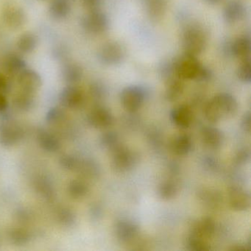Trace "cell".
Listing matches in <instances>:
<instances>
[{
	"instance_id": "6da1fadb",
	"label": "cell",
	"mask_w": 251,
	"mask_h": 251,
	"mask_svg": "<svg viewBox=\"0 0 251 251\" xmlns=\"http://www.w3.org/2000/svg\"><path fill=\"white\" fill-rule=\"evenodd\" d=\"M173 61L175 74L181 80L205 83L213 77L212 71L202 65L195 55L183 52Z\"/></svg>"
},
{
	"instance_id": "7a4b0ae2",
	"label": "cell",
	"mask_w": 251,
	"mask_h": 251,
	"mask_svg": "<svg viewBox=\"0 0 251 251\" xmlns=\"http://www.w3.org/2000/svg\"><path fill=\"white\" fill-rule=\"evenodd\" d=\"M238 102L233 95L221 93L208 101L204 108V114L208 121L218 123L223 119L229 118L236 114Z\"/></svg>"
},
{
	"instance_id": "3957f363",
	"label": "cell",
	"mask_w": 251,
	"mask_h": 251,
	"mask_svg": "<svg viewBox=\"0 0 251 251\" xmlns=\"http://www.w3.org/2000/svg\"><path fill=\"white\" fill-rule=\"evenodd\" d=\"M208 45L206 30L200 25L188 26L182 35V47L185 53L195 55L202 53Z\"/></svg>"
},
{
	"instance_id": "277c9868",
	"label": "cell",
	"mask_w": 251,
	"mask_h": 251,
	"mask_svg": "<svg viewBox=\"0 0 251 251\" xmlns=\"http://www.w3.org/2000/svg\"><path fill=\"white\" fill-rule=\"evenodd\" d=\"M111 152V167L117 173H127L133 170L138 164L139 156L136 152L123 145H120Z\"/></svg>"
},
{
	"instance_id": "5b68a950",
	"label": "cell",
	"mask_w": 251,
	"mask_h": 251,
	"mask_svg": "<svg viewBox=\"0 0 251 251\" xmlns=\"http://www.w3.org/2000/svg\"><path fill=\"white\" fill-rule=\"evenodd\" d=\"M98 56L102 64L107 66L119 65L126 58V48L117 41H109L100 47Z\"/></svg>"
},
{
	"instance_id": "8992f818",
	"label": "cell",
	"mask_w": 251,
	"mask_h": 251,
	"mask_svg": "<svg viewBox=\"0 0 251 251\" xmlns=\"http://www.w3.org/2000/svg\"><path fill=\"white\" fill-rule=\"evenodd\" d=\"M24 137V131L18 123L5 117L0 124V145L10 148L20 143Z\"/></svg>"
},
{
	"instance_id": "52a82bcc",
	"label": "cell",
	"mask_w": 251,
	"mask_h": 251,
	"mask_svg": "<svg viewBox=\"0 0 251 251\" xmlns=\"http://www.w3.org/2000/svg\"><path fill=\"white\" fill-rule=\"evenodd\" d=\"M146 98V92L142 86L131 85L126 86L122 91L120 100L125 109L129 112H135L140 109Z\"/></svg>"
},
{
	"instance_id": "ba28073f",
	"label": "cell",
	"mask_w": 251,
	"mask_h": 251,
	"mask_svg": "<svg viewBox=\"0 0 251 251\" xmlns=\"http://www.w3.org/2000/svg\"><path fill=\"white\" fill-rule=\"evenodd\" d=\"M109 19L105 13L98 11H89L82 19L83 28L87 33L93 35H100L107 31L109 27Z\"/></svg>"
},
{
	"instance_id": "9c48e42d",
	"label": "cell",
	"mask_w": 251,
	"mask_h": 251,
	"mask_svg": "<svg viewBox=\"0 0 251 251\" xmlns=\"http://www.w3.org/2000/svg\"><path fill=\"white\" fill-rule=\"evenodd\" d=\"M2 21L11 30H18L25 25L27 21L24 10L17 4L8 2L2 9Z\"/></svg>"
},
{
	"instance_id": "30bf717a",
	"label": "cell",
	"mask_w": 251,
	"mask_h": 251,
	"mask_svg": "<svg viewBox=\"0 0 251 251\" xmlns=\"http://www.w3.org/2000/svg\"><path fill=\"white\" fill-rule=\"evenodd\" d=\"M59 101L61 105L67 109H80L84 105V94L74 85H69L60 93Z\"/></svg>"
},
{
	"instance_id": "8fae6325",
	"label": "cell",
	"mask_w": 251,
	"mask_h": 251,
	"mask_svg": "<svg viewBox=\"0 0 251 251\" xmlns=\"http://www.w3.org/2000/svg\"><path fill=\"white\" fill-rule=\"evenodd\" d=\"M87 123L95 128H108L114 123V117L110 110L105 107H95L88 114Z\"/></svg>"
},
{
	"instance_id": "7c38bea8",
	"label": "cell",
	"mask_w": 251,
	"mask_h": 251,
	"mask_svg": "<svg viewBox=\"0 0 251 251\" xmlns=\"http://www.w3.org/2000/svg\"><path fill=\"white\" fill-rule=\"evenodd\" d=\"M229 203L235 211H246L251 205V195L242 188L233 186L229 189Z\"/></svg>"
},
{
	"instance_id": "4fadbf2b",
	"label": "cell",
	"mask_w": 251,
	"mask_h": 251,
	"mask_svg": "<svg viewBox=\"0 0 251 251\" xmlns=\"http://www.w3.org/2000/svg\"><path fill=\"white\" fill-rule=\"evenodd\" d=\"M114 231L120 242L128 243L136 239L139 233V227L130 220H120L116 223Z\"/></svg>"
},
{
	"instance_id": "5bb4252c",
	"label": "cell",
	"mask_w": 251,
	"mask_h": 251,
	"mask_svg": "<svg viewBox=\"0 0 251 251\" xmlns=\"http://www.w3.org/2000/svg\"><path fill=\"white\" fill-rule=\"evenodd\" d=\"M246 8L239 0H231L227 2L223 9V19L227 24H235L245 19Z\"/></svg>"
},
{
	"instance_id": "9a60e30c",
	"label": "cell",
	"mask_w": 251,
	"mask_h": 251,
	"mask_svg": "<svg viewBox=\"0 0 251 251\" xmlns=\"http://www.w3.org/2000/svg\"><path fill=\"white\" fill-rule=\"evenodd\" d=\"M18 83L22 90L35 93L42 86V80L37 72L25 69L19 75Z\"/></svg>"
},
{
	"instance_id": "2e32d148",
	"label": "cell",
	"mask_w": 251,
	"mask_h": 251,
	"mask_svg": "<svg viewBox=\"0 0 251 251\" xmlns=\"http://www.w3.org/2000/svg\"><path fill=\"white\" fill-rule=\"evenodd\" d=\"M37 141L40 148L45 152L53 153L58 152L61 148L59 139L53 133L45 129H40L38 131Z\"/></svg>"
},
{
	"instance_id": "e0dca14e",
	"label": "cell",
	"mask_w": 251,
	"mask_h": 251,
	"mask_svg": "<svg viewBox=\"0 0 251 251\" xmlns=\"http://www.w3.org/2000/svg\"><path fill=\"white\" fill-rule=\"evenodd\" d=\"M201 139L205 146L210 149H218L225 140L224 134L217 127H205L201 131Z\"/></svg>"
},
{
	"instance_id": "ac0fdd59",
	"label": "cell",
	"mask_w": 251,
	"mask_h": 251,
	"mask_svg": "<svg viewBox=\"0 0 251 251\" xmlns=\"http://www.w3.org/2000/svg\"><path fill=\"white\" fill-rule=\"evenodd\" d=\"M145 11L154 21L161 20L167 13L169 0H143Z\"/></svg>"
},
{
	"instance_id": "d6986e66",
	"label": "cell",
	"mask_w": 251,
	"mask_h": 251,
	"mask_svg": "<svg viewBox=\"0 0 251 251\" xmlns=\"http://www.w3.org/2000/svg\"><path fill=\"white\" fill-rule=\"evenodd\" d=\"M230 52L239 60L248 59L251 56V41L249 36L238 37L230 45Z\"/></svg>"
},
{
	"instance_id": "ffe728a7",
	"label": "cell",
	"mask_w": 251,
	"mask_h": 251,
	"mask_svg": "<svg viewBox=\"0 0 251 251\" xmlns=\"http://www.w3.org/2000/svg\"><path fill=\"white\" fill-rule=\"evenodd\" d=\"M170 118L177 127L182 129L188 128L192 123V112L187 105H179L173 108L170 114Z\"/></svg>"
},
{
	"instance_id": "44dd1931",
	"label": "cell",
	"mask_w": 251,
	"mask_h": 251,
	"mask_svg": "<svg viewBox=\"0 0 251 251\" xmlns=\"http://www.w3.org/2000/svg\"><path fill=\"white\" fill-rule=\"evenodd\" d=\"M34 93L22 90L14 96L13 105L15 110L20 113H27L34 108L36 100Z\"/></svg>"
},
{
	"instance_id": "7402d4cb",
	"label": "cell",
	"mask_w": 251,
	"mask_h": 251,
	"mask_svg": "<svg viewBox=\"0 0 251 251\" xmlns=\"http://www.w3.org/2000/svg\"><path fill=\"white\" fill-rule=\"evenodd\" d=\"M215 230V222L210 217H205L195 225L191 234L208 241V239L214 236Z\"/></svg>"
},
{
	"instance_id": "603a6c76",
	"label": "cell",
	"mask_w": 251,
	"mask_h": 251,
	"mask_svg": "<svg viewBox=\"0 0 251 251\" xmlns=\"http://www.w3.org/2000/svg\"><path fill=\"white\" fill-rule=\"evenodd\" d=\"M35 190L36 193L45 201H51L56 196L54 185L48 177H39L35 180Z\"/></svg>"
},
{
	"instance_id": "cb8c5ba5",
	"label": "cell",
	"mask_w": 251,
	"mask_h": 251,
	"mask_svg": "<svg viewBox=\"0 0 251 251\" xmlns=\"http://www.w3.org/2000/svg\"><path fill=\"white\" fill-rule=\"evenodd\" d=\"M83 69L75 63H68L61 70L63 80L68 85L79 83L83 77Z\"/></svg>"
},
{
	"instance_id": "d4e9b609",
	"label": "cell",
	"mask_w": 251,
	"mask_h": 251,
	"mask_svg": "<svg viewBox=\"0 0 251 251\" xmlns=\"http://www.w3.org/2000/svg\"><path fill=\"white\" fill-rule=\"evenodd\" d=\"M165 82V97L167 100L174 102L178 100L184 92L183 80L175 76Z\"/></svg>"
},
{
	"instance_id": "484cf974",
	"label": "cell",
	"mask_w": 251,
	"mask_h": 251,
	"mask_svg": "<svg viewBox=\"0 0 251 251\" xmlns=\"http://www.w3.org/2000/svg\"><path fill=\"white\" fill-rule=\"evenodd\" d=\"M4 70L9 75L18 76L26 69V62L20 55L10 54L5 58L3 64Z\"/></svg>"
},
{
	"instance_id": "4316f807",
	"label": "cell",
	"mask_w": 251,
	"mask_h": 251,
	"mask_svg": "<svg viewBox=\"0 0 251 251\" xmlns=\"http://www.w3.org/2000/svg\"><path fill=\"white\" fill-rule=\"evenodd\" d=\"M7 236L11 243L17 246L27 245L32 239V233L23 227H16L10 228L8 230Z\"/></svg>"
},
{
	"instance_id": "83f0119b",
	"label": "cell",
	"mask_w": 251,
	"mask_h": 251,
	"mask_svg": "<svg viewBox=\"0 0 251 251\" xmlns=\"http://www.w3.org/2000/svg\"><path fill=\"white\" fill-rule=\"evenodd\" d=\"M70 11L71 6L68 0H52L49 7L50 16L56 20L65 19Z\"/></svg>"
},
{
	"instance_id": "f1b7e54d",
	"label": "cell",
	"mask_w": 251,
	"mask_h": 251,
	"mask_svg": "<svg viewBox=\"0 0 251 251\" xmlns=\"http://www.w3.org/2000/svg\"><path fill=\"white\" fill-rule=\"evenodd\" d=\"M172 151L177 155H187L192 148V141L188 135H179L173 139L171 145Z\"/></svg>"
},
{
	"instance_id": "f546056e",
	"label": "cell",
	"mask_w": 251,
	"mask_h": 251,
	"mask_svg": "<svg viewBox=\"0 0 251 251\" xmlns=\"http://www.w3.org/2000/svg\"><path fill=\"white\" fill-rule=\"evenodd\" d=\"M38 39L34 33L26 32L19 38L17 47L19 50L23 53H30L37 47Z\"/></svg>"
},
{
	"instance_id": "4dcf8cb0",
	"label": "cell",
	"mask_w": 251,
	"mask_h": 251,
	"mask_svg": "<svg viewBox=\"0 0 251 251\" xmlns=\"http://www.w3.org/2000/svg\"><path fill=\"white\" fill-rule=\"evenodd\" d=\"M75 172L89 178H95L99 175L98 164L90 159H80Z\"/></svg>"
},
{
	"instance_id": "1f68e13d",
	"label": "cell",
	"mask_w": 251,
	"mask_h": 251,
	"mask_svg": "<svg viewBox=\"0 0 251 251\" xmlns=\"http://www.w3.org/2000/svg\"><path fill=\"white\" fill-rule=\"evenodd\" d=\"M67 192L73 199H83L89 193V187L83 180L75 179L69 183Z\"/></svg>"
},
{
	"instance_id": "d6a6232c",
	"label": "cell",
	"mask_w": 251,
	"mask_h": 251,
	"mask_svg": "<svg viewBox=\"0 0 251 251\" xmlns=\"http://www.w3.org/2000/svg\"><path fill=\"white\" fill-rule=\"evenodd\" d=\"M76 215L74 211L67 207L59 208L56 213V220L64 227H72L75 225Z\"/></svg>"
},
{
	"instance_id": "836d02e7",
	"label": "cell",
	"mask_w": 251,
	"mask_h": 251,
	"mask_svg": "<svg viewBox=\"0 0 251 251\" xmlns=\"http://www.w3.org/2000/svg\"><path fill=\"white\" fill-rule=\"evenodd\" d=\"M178 192L177 185L172 181H166L158 186V196L164 201L173 199Z\"/></svg>"
},
{
	"instance_id": "e575fe53",
	"label": "cell",
	"mask_w": 251,
	"mask_h": 251,
	"mask_svg": "<svg viewBox=\"0 0 251 251\" xmlns=\"http://www.w3.org/2000/svg\"><path fill=\"white\" fill-rule=\"evenodd\" d=\"M100 142L101 146L104 149L108 150L111 152L121 145L120 143V138H119L118 134L114 131H108L103 133L101 136Z\"/></svg>"
},
{
	"instance_id": "d590c367",
	"label": "cell",
	"mask_w": 251,
	"mask_h": 251,
	"mask_svg": "<svg viewBox=\"0 0 251 251\" xmlns=\"http://www.w3.org/2000/svg\"><path fill=\"white\" fill-rule=\"evenodd\" d=\"M187 249L191 251H208L211 250V245L208 241L191 234L188 238Z\"/></svg>"
},
{
	"instance_id": "8d00e7d4",
	"label": "cell",
	"mask_w": 251,
	"mask_h": 251,
	"mask_svg": "<svg viewBox=\"0 0 251 251\" xmlns=\"http://www.w3.org/2000/svg\"><path fill=\"white\" fill-rule=\"evenodd\" d=\"M237 77L241 81L245 83L251 82V58L242 60L237 69Z\"/></svg>"
},
{
	"instance_id": "74e56055",
	"label": "cell",
	"mask_w": 251,
	"mask_h": 251,
	"mask_svg": "<svg viewBox=\"0 0 251 251\" xmlns=\"http://www.w3.org/2000/svg\"><path fill=\"white\" fill-rule=\"evenodd\" d=\"M65 116V112L62 108L59 107H52L47 112L45 120L48 124L57 125L64 120Z\"/></svg>"
},
{
	"instance_id": "f35d334b",
	"label": "cell",
	"mask_w": 251,
	"mask_h": 251,
	"mask_svg": "<svg viewBox=\"0 0 251 251\" xmlns=\"http://www.w3.org/2000/svg\"><path fill=\"white\" fill-rule=\"evenodd\" d=\"M60 166L67 171H75L79 158L71 154H64L59 158Z\"/></svg>"
},
{
	"instance_id": "ab89813d",
	"label": "cell",
	"mask_w": 251,
	"mask_h": 251,
	"mask_svg": "<svg viewBox=\"0 0 251 251\" xmlns=\"http://www.w3.org/2000/svg\"><path fill=\"white\" fill-rule=\"evenodd\" d=\"M89 91H90L91 96L96 100H101L103 99L106 94L105 86L99 81L92 83Z\"/></svg>"
},
{
	"instance_id": "60d3db41",
	"label": "cell",
	"mask_w": 251,
	"mask_h": 251,
	"mask_svg": "<svg viewBox=\"0 0 251 251\" xmlns=\"http://www.w3.org/2000/svg\"><path fill=\"white\" fill-rule=\"evenodd\" d=\"M15 219L20 224L25 225L30 223L33 219V214L26 208H20L16 211Z\"/></svg>"
},
{
	"instance_id": "b9f144b4",
	"label": "cell",
	"mask_w": 251,
	"mask_h": 251,
	"mask_svg": "<svg viewBox=\"0 0 251 251\" xmlns=\"http://www.w3.org/2000/svg\"><path fill=\"white\" fill-rule=\"evenodd\" d=\"M251 159V151L248 148H241L235 155V162L238 165H244Z\"/></svg>"
},
{
	"instance_id": "7bdbcfd3",
	"label": "cell",
	"mask_w": 251,
	"mask_h": 251,
	"mask_svg": "<svg viewBox=\"0 0 251 251\" xmlns=\"http://www.w3.org/2000/svg\"><path fill=\"white\" fill-rule=\"evenodd\" d=\"M102 2L103 0H82L83 6L89 11L100 10Z\"/></svg>"
},
{
	"instance_id": "ee69618b",
	"label": "cell",
	"mask_w": 251,
	"mask_h": 251,
	"mask_svg": "<svg viewBox=\"0 0 251 251\" xmlns=\"http://www.w3.org/2000/svg\"><path fill=\"white\" fill-rule=\"evenodd\" d=\"M251 112L247 111L241 120V127L244 131L248 133H250L251 132Z\"/></svg>"
},
{
	"instance_id": "f6af8a7d",
	"label": "cell",
	"mask_w": 251,
	"mask_h": 251,
	"mask_svg": "<svg viewBox=\"0 0 251 251\" xmlns=\"http://www.w3.org/2000/svg\"><path fill=\"white\" fill-rule=\"evenodd\" d=\"M8 108V102L4 94L0 93V114L7 112Z\"/></svg>"
},
{
	"instance_id": "bcb514c9",
	"label": "cell",
	"mask_w": 251,
	"mask_h": 251,
	"mask_svg": "<svg viewBox=\"0 0 251 251\" xmlns=\"http://www.w3.org/2000/svg\"><path fill=\"white\" fill-rule=\"evenodd\" d=\"M9 90L8 80L2 75L0 74V93L5 95Z\"/></svg>"
},
{
	"instance_id": "7dc6e473",
	"label": "cell",
	"mask_w": 251,
	"mask_h": 251,
	"mask_svg": "<svg viewBox=\"0 0 251 251\" xmlns=\"http://www.w3.org/2000/svg\"><path fill=\"white\" fill-rule=\"evenodd\" d=\"M91 216L95 220H98L102 215V209L99 205H94L90 210Z\"/></svg>"
},
{
	"instance_id": "c3c4849f",
	"label": "cell",
	"mask_w": 251,
	"mask_h": 251,
	"mask_svg": "<svg viewBox=\"0 0 251 251\" xmlns=\"http://www.w3.org/2000/svg\"><path fill=\"white\" fill-rule=\"evenodd\" d=\"M206 3L211 5H217L221 2V0H204Z\"/></svg>"
}]
</instances>
